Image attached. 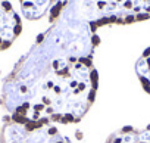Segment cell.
<instances>
[{
  "label": "cell",
  "instance_id": "obj_1",
  "mask_svg": "<svg viewBox=\"0 0 150 143\" xmlns=\"http://www.w3.org/2000/svg\"><path fill=\"white\" fill-rule=\"evenodd\" d=\"M31 50L6 77L0 103L21 122L72 124L91 108L99 75L91 56L96 30L68 3H60Z\"/></svg>",
  "mask_w": 150,
  "mask_h": 143
},
{
  "label": "cell",
  "instance_id": "obj_2",
  "mask_svg": "<svg viewBox=\"0 0 150 143\" xmlns=\"http://www.w3.org/2000/svg\"><path fill=\"white\" fill-rule=\"evenodd\" d=\"M94 30L108 24H132L150 18V0H66Z\"/></svg>",
  "mask_w": 150,
  "mask_h": 143
},
{
  "label": "cell",
  "instance_id": "obj_3",
  "mask_svg": "<svg viewBox=\"0 0 150 143\" xmlns=\"http://www.w3.org/2000/svg\"><path fill=\"white\" fill-rule=\"evenodd\" d=\"M0 143H69L53 124L21 122L9 115L0 125Z\"/></svg>",
  "mask_w": 150,
  "mask_h": 143
},
{
  "label": "cell",
  "instance_id": "obj_4",
  "mask_svg": "<svg viewBox=\"0 0 150 143\" xmlns=\"http://www.w3.org/2000/svg\"><path fill=\"white\" fill-rule=\"evenodd\" d=\"M22 31L19 15L9 0H0V52L12 46Z\"/></svg>",
  "mask_w": 150,
  "mask_h": 143
},
{
  "label": "cell",
  "instance_id": "obj_5",
  "mask_svg": "<svg viewBox=\"0 0 150 143\" xmlns=\"http://www.w3.org/2000/svg\"><path fill=\"white\" fill-rule=\"evenodd\" d=\"M19 5L22 15L30 21H35L47 14L53 5V0H19Z\"/></svg>",
  "mask_w": 150,
  "mask_h": 143
},
{
  "label": "cell",
  "instance_id": "obj_6",
  "mask_svg": "<svg viewBox=\"0 0 150 143\" xmlns=\"http://www.w3.org/2000/svg\"><path fill=\"white\" fill-rule=\"evenodd\" d=\"M135 74L144 92L150 95V47H147L138 58L135 63Z\"/></svg>",
  "mask_w": 150,
  "mask_h": 143
},
{
  "label": "cell",
  "instance_id": "obj_7",
  "mask_svg": "<svg viewBox=\"0 0 150 143\" xmlns=\"http://www.w3.org/2000/svg\"><path fill=\"white\" fill-rule=\"evenodd\" d=\"M137 133L138 130H135L134 127L125 125L118 131L112 133L108 137L106 143H137Z\"/></svg>",
  "mask_w": 150,
  "mask_h": 143
},
{
  "label": "cell",
  "instance_id": "obj_8",
  "mask_svg": "<svg viewBox=\"0 0 150 143\" xmlns=\"http://www.w3.org/2000/svg\"><path fill=\"white\" fill-rule=\"evenodd\" d=\"M137 143H150V124L137 133Z\"/></svg>",
  "mask_w": 150,
  "mask_h": 143
}]
</instances>
